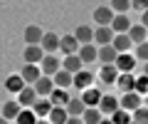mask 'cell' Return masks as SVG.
<instances>
[{
	"label": "cell",
	"instance_id": "cell-42",
	"mask_svg": "<svg viewBox=\"0 0 148 124\" xmlns=\"http://www.w3.org/2000/svg\"><path fill=\"white\" fill-rule=\"evenodd\" d=\"M143 75L148 77V62H143Z\"/></svg>",
	"mask_w": 148,
	"mask_h": 124
},
{
	"label": "cell",
	"instance_id": "cell-47",
	"mask_svg": "<svg viewBox=\"0 0 148 124\" xmlns=\"http://www.w3.org/2000/svg\"><path fill=\"white\" fill-rule=\"evenodd\" d=\"M146 42H148V35H146Z\"/></svg>",
	"mask_w": 148,
	"mask_h": 124
},
{
	"label": "cell",
	"instance_id": "cell-7",
	"mask_svg": "<svg viewBox=\"0 0 148 124\" xmlns=\"http://www.w3.org/2000/svg\"><path fill=\"white\" fill-rule=\"evenodd\" d=\"M30 87L35 89L37 97H49V94H52V89H54V82H52V77H45V75H42L35 85H30Z\"/></svg>",
	"mask_w": 148,
	"mask_h": 124
},
{
	"label": "cell",
	"instance_id": "cell-37",
	"mask_svg": "<svg viewBox=\"0 0 148 124\" xmlns=\"http://www.w3.org/2000/svg\"><path fill=\"white\" fill-rule=\"evenodd\" d=\"M133 92H136V94H141V97H146V94H148V77H146V75L136 77V85H133Z\"/></svg>",
	"mask_w": 148,
	"mask_h": 124
},
{
	"label": "cell",
	"instance_id": "cell-48",
	"mask_svg": "<svg viewBox=\"0 0 148 124\" xmlns=\"http://www.w3.org/2000/svg\"><path fill=\"white\" fill-rule=\"evenodd\" d=\"M0 109H3V104H0Z\"/></svg>",
	"mask_w": 148,
	"mask_h": 124
},
{
	"label": "cell",
	"instance_id": "cell-45",
	"mask_svg": "<svg viewBox=\"0 0 148 124\" xmlns=\"http://www.w3.org/2000/svg\"><path fill=\"white\" fill-rule=\"evenodd\" d=\"M0 124H10V122H8V119H5V117H0Z\"/></svg>",
	"mask_w": 148,
	"mask_h": 124
},
{
	"label": "cell",
	"instance_id": "cell-36",
	"mask_svg": "<svg viewBox=\"0 0 148 124\" xmlns=\"http://www.w3.org/2000/svg\"><path fill=\"white\" fill-rule=\"evenodd\" d=\"M133 57H136V62H148V42H141L133 47Z\"/></svg>",
	"mask_w": 148,
	"mask_h": 124
},
{
	"label": "cell",
	"instance_id": "cell-27",
	"mask_svg": "<svg viewBox=\"0 0 148 124\" xmlns=\"http://www.w3.org/2000/svg\"><path fill=\"white\" fill-rule=\"evenodd\" d=\"M20 109H22V107L15 102V99H12V102H5V104H3V109H0V117H5L8 122H12V119L20 114Z\"/></svg>",
	"mask_w": 148,
	"mask_h": 124
},
{
	"label": "cell",
	"instance_id": "cell-1",
	"mask_svg": "<svg viewBox=\"0 0 148 124\" xmlns=\"http://www.w3.org/2000/svg\"><path fill=\"white\" fill-rule=\"evenodd\" d=\"M96 109L101 112V117H111V114L119 109V97H114V94H101Z\"/></svg>",
	"mask_w": 148,
	"mask_h": 124
},
{
	"label": "cell",
	"instance_id": "cell-9",
	"mask_svg": "<svg viewBox=\"0 0 148 124\" xmlns=\"http://www.w3.org/2000/svg\"><path fill=\"white\" fill-rule=\"evenodd\" d=\"M119 57V52L111 45H101V47H96V60H99L101 65H114Z\"/></svg>",
	"mask_w": 148,
	"mask_h": 124
},
{
	"label": "cell",
	"instance_id": "cell-25",
	"mask_svg": "<svg viewBox=\"0 0 148 124\" xmlns=\"http://www.w3.org/2000/svg\"><path fill=\"white\" fill-rule=\"evenodd\" d=\"M77 57L82 60V65H91L96 60V45H82L79 52H77Z\"/></svg>",
	"mask_w": 148,
	"mask_h": 124
},
{
	"label": "cell",
	"instance_id": "cell-21",
	"mask_svg": "<svg viewBox=\"0 0 148 124\" xmlns=\"http://www.w3.org/2000/svg\"><path fill=\"white\" fill-rule=\"evenodd\" d=\"M116 77H119V70H116L114 65H101L99 80L104 82V85H116Z\"/></svg>",
	"mask_w": 148,
	"mask_h": 124
},
{
	"label": "cell",
	"instance_id": "cell-43",
	"mask_svg": "<svg viewBox=\"0 0 148 124\" xmlns=\"http://www.w3.org/2000/svg\"><path fill=\"white\" fill-rule=\"evenodd\" d=\"M35 124H49V119H37Z\"/></svg>",
	"mask_w": 148,
	"mask_h": 124
},
{
	"label": "cell",
	"instance_id": "cell-18",
	"mask_svg": "<svg viewBox=\"0 0 148 124\" xmlns=\"http://www.w3.org/2000/svg\"><path fill=\"white\" fill-rule=\"evenodd\" d=\"M131 25H133V22L128 20V15H114V20H111V25H109V27H111L116 35H126Z\"/></svg>",
	"mask_w": 148,
	"mask_h": 124
},
{
	"label": "cell",
	"instance_id": "cell-31",
	"mask_svg": "<svg viewBox=\"0 0 148 124\" xmlns=\"http://www.w3.org/2000/svg\"><path fill=\"white\" fill-rule=\"evenodd\" d=\"M49 124H64L69 119V114H67V109L64 107H52V112H49Z\"/></svg>",
	"mask_w": 148,
	"mask_h": 124
},
{
	"label": "cell",
	"instance_id": "cell-8",
	"mask_svg": "<svg viewBox=\"0 0 148 124\" xmlns=\"http://www.w3.org/2000/svg\"><path fill=\"white\" fill-rule=\"evenodd\" d=\"M136 65H138V62H136V57H133L131 52H123V55H119V57H116V62H114V67L119 70V75H123V72H131Z\"/></svg>",
	"mask_w": 148,
	"mask_h": 124
},
{
	"label": "cell",
	"instance_id": "cell-33",
	"mask_svg": "<svg viewBox=\"0 0 148 124\" xmlns=\"http://www.w3.org/2000/svg\"><path fill=\"white\" fill-rule=\"evenodd\" d=\"M109 119H111V124H131V122H133V119H131V112H126V109H121V107L111 114Z\"/></svg>",
	"mask_w": 148,
	"mask_h": 124
},
{
	"label": "cell",
	"instance_id": "cell-17",
	"mask_svg": "<svg viewBox=\"0 0 148 124\" xmlns=\"http://www.w3.org/2000/svg\"><path fill=\"white\" fill-rule=\"evenodd\" d=\"M111 47L116 50L119 55H123V52H131V50H133V42H131V37H128V35H114Z\"/></svg>",
	"mask_w": 148,
	"mask_h": 124
},
{
	"label": "cell",
	"instance_id": "cell-23",
	"mask_svg": "<svg viewBox=\"0 0 148 124\" xmlns=\"http://www.w3.org/2000/svg\"><path fill=\"white\" fill-rule=\"evenodd\" d=\"M128 37H131V42H133V47H136V45H141V42H146V35H148V30L143 25H131L128 27Z\"/></svg>",
	"mask_w": 148,
	"mask_h": 124
},
{
	"label": "cell",
	"instance_id": "cell-46",
	"mask_svg": "<svg viewBox=\"0 0 148 124\" xmlns=\"http://www.w3.org/2000/svg\"><path fill=\"white\" fill-rule=\"evenodd\" d=\"M143 104H146V107H148V94H146V97H143Z\"/></svg>",
	"mask_w": 148,
	"mask_h": 124
},
{
	"label": "cell",
	"instance_id": "cell-38",
	"mask_svg": "<svg viewBox=\"0 0 148 124\" xmlns=\"http://www.w3.org/2000/svg\"><path fill=\"white\" fill-rule=\"evenodd\" d=\"M131 119L136 124H148V107L143 104V107H138L136 112H131Z\"/></svg>",
	"mask_w": 148,
	"mask_h": 124
},
{
	"label": "cell",
	"instance_id": "cell-13",
	"mask_svg": "<svg viewBox=\"0 0 148 124\" xmlns=\"http://www.w3.org/2000/svg\"><path fill=\"white\" fill-rule=\"evenodd\" d=\"M114 15H116V12L111 10L109 5H99V8L94 10V22H96L99 27H101V25H111V20H114Z\"/></svg>",
	"mask_w": 148,
	"mask_h": 124
},
{
	"label": "cell",
	"instance_id": "cell-24",
	"mask_svg": "<svg viewBox=\"0 0 148 124\" xmlns=\"http://www.w3.org/2000/svg\"><path fill=\"white\" fill-rule=\"evenodd\" d=\"M79 99L84 102V107H96V104H99V99H101V92L96 89V87H89V89L82 92Z\"/></svg>",
	"mask_w": 148,
	"mask_h": 124
},
{
	"label": "cell",
	"instance_id": "cell-3",
	"mask_svg": "<svg viewBox=\"0 0 148 124\" xmlns=\"http://www.w3.org/2000/svg\"><path fill=\"white\" fill-rule=\"evenodd\" d=\"M40 70H42V75H45V77H54L59 70H62V62H59L54 55H45L42 62H40Z\"/></svg>",
	"mask_w": 148,
	"mask_h": 124
},
{
	"label": "cell",
	"instance_id": "cell-41",
	"mask_svg": "<svg viewBox=\"0 0 148 124\" xmlns=\"http://www.w3.org/2000/svg\"><path fill=\"white\" fill-rule=\"evenodd\" d=\"M64 124H84V122H82V117H69Z\"/></svg>",
	"mask_w": 148,
	"mask_h": 124
},
{
	"label": "cell",
	"instance_id": "cell-22",
	"mask_svg": "<svg viewBox=\"0 0 148 124\" xmlns=\"http://www.w3.org/2000/svg\"><path fill=\"white\" fill-rule=\"evenodd\" d=\"M62 70L69 72V75H77L79 70H84V65H82V60L77 57V55H67L64 62H62Z\"/></svg>",
	"mask_w": 148,
	"mask_h": 124
},
{
	"label": "cell",
	"instance_id": "cell-19",
	"mask_svg": "<svg viewBox=\"0 0 148 124\" xmlns=\"http://www.w3.org/2000/svg\"><path fill=\"white\" fill-rule=\"evenodd\" d=\"M74 37H77L79 45H94V30L89 25H79L74 30Z\"/></svg>",
	"mask_w": 148,
	"mask_h": 124
},
{
	"label": "cell",
	"instance_id": "cell-16",
	"mask_svg": "<svg viewBox=\"0 0 148 124\" xmlns=\"http://www.w3.org/2000/svg\"><path fill=\"white\" fill-rule=\"evenodd\" d=\"M42 35H45V30L40 25H27L25 27V45H40Z\"/></svg>",
	"mask_w": 148,
	"mask_h": 124
},
{
	"label": "cell",
	"instance_id": "cell-2",
	"mask_svg": "<svg viewBox=\"0 0 148 124\" xmlns=\"http://www.w3.org/2000/svg\"><path fill=\"white\" fill-rule=\"evenodd\" d=\"M119 107L126 109V112H136L138 107H143V97L136 94V92H126V94H121V99H119Z\"/></svg>",
	"mask_w": 148,
	"mask_h": 124
},
{
	"label": "cell",
	"instance_id": "cell-49",
	"mask_svg": "<svg viewBox=\"0 0 148 124\" xmlns=\"http://www.w3.org/2000/svg\"><path fill=\"white\" fill-rule=\"evenodd\" d=\"M131 124H136V122H131Z\"/></svg>",
	"mask_w": 148,
	"mask_h": 124
},
{
	"label": "cell",
	"instance_id": "cell-10",
	"mask_svg": "<svg viewBox=\"0 0 148 124\" xmlns=\"http://www.w3.org/2000/svg\"><path fill=\"white\" fill-rule=\"evenodd\" d=\"M32 112H35V117L37 119H47L49 117V112H52V102H49L47 97H37V102L32 104Z\"/></svg>",
	"mask_w": 148,
	"mask_h": 124
},
{
	"label": "cell",
	"instance_id": "cell-40",
	"mask_svg": "<svg viewBox=\"0 0 148 124\" xmlns=\"http://www.w3.org/2000/svg\"><path fill=\"white\" fill-rule=\"evenodd\" d=\"M141 25L148 30V10H143V12H141Z\"/></svg>",
	"mask_w": 148,
	"mask_h": 124
},
{
	"label": "cell",
	"instance_id": "cell-39",
	"mask_svg": "<svg viewBox=\"0 0 148 124\" xmlns=\"http://www.w3.org/2000/svg\"><path fill=\"white\" fill-rule=\"evenodd\" d=\"M131 8H136V10H148V0H131Z\"/></svg>",
	"mask_w": 148,
	"mask_h": 124
},
{
	"label": "cell",
	"instance_id": "cell-15",
	"mask_svg": "<svg viewBox=\"0 0 148 124\" xmlns=\"http://www.w3.org/2000/svg\"><path fill=\"white\" fill-rule=\"evenodd\" d=\"M79 47H82V45L77 42L74 35H64V37H59V50L64 52V57H67V55H77Z\"/></svg>",
	"mask_w": 148,
	"mask_h": 124
},
{
	"label": "cell",
	"instance_id": "cell-11",
	"mask_svg": "<svg viewBox=\"0 0 148 124\" xmlns=\"http://www.w3.org/2000/svg\"><path fill=\"white\" fill-rule=\"evenodd\" d=\"M20 77H22L25 85H35V82L42 77V70H40V65H25L20 70Z\"/></svg>",
	"mask_w": 148,
	"mask_h": 124
},
{
	"label": "cell",
	"instance_id": "cell-20",
	"mask_svg": "<svg viewBox=\"0 0 148 124\" xmlns=\"http://www.w3.org/2000/svg\"><path fill=\"white\" fill-rule=\"evenodd\" d=\"M47 99L52 102V107H67V102H69L72 97H69V92H67V89H59V87H54L52 94H49Z\"/></svg>",
	"mask_w": 148,
	"mask_h": 124
},
{
	"label": "cell",
	"instance_id": "cell-32",
	"mask_svg": "<svg viewBox=\"0 0 148 124\" xmlns=\"http://www.w3.org/2000/svg\"><path fill=\"white\" fill-rule=\"evenodd\" d=\"M22 87H25V82H22V77H20V75H10V77L5 80V89H8V92H12V94H17Z\"/></svg>",
	"mask_w": 148,
	"mask_h": 124
},
{
	"label": "cell",
	"instance_id": "cell-12",
	"mask_svg": "<svg viewBox=\"0 0 148 124\" xmlns=\"http://www.w3.org/2000/svg\"><path fill=\"white\" fill-rule=\"evenodd\" d=\"M114 35H116V33H114V30H111L109 25L96 27V30H94V45H99V47H101V45H111Z\"/></svg>",
	"mask_w": 148,
	"mask_h": 124
},
{
	"label": "cell",
	"instance_id": "cell-30",
	"mask_svg": "<svg viewBox=\"0 0 148 124\" xmlns=\"http://www.w3.org/2000/svg\"><path fill=\"white\" fill-rule=\"evenodd\" d=\"M101 119H104V117H101V112L96 107H86L84 114H82V122H84V124H99Z\"/></svg>",
	"mask_w": 148,
	"mask_h": 124
},
{
	"label": "cell",
	"instance_id": "cell-6",
	"mask_svg": "<svg viewBox=\"0 0 148 124\" xmlns=\"http://www.w3.org/2000/svg\"><path fill=\"white\" fill-rule=\"evenodd\" d=\"M15 102L20 104L22 109H30L32 104L37 102V94H35V89H32L30 85H25V87H22L20 92H17V99H15Z\"/></svg>",
	"mask_w": 148,
	"mask_h": 124
},
{
	"label": "cell",
	"instance_id": "cell-26",
	"mask_svg": "<svg viewBox=\"0 0 148 124\" xmlns=\"http://www.w3.org/2000/svg\"><path fill=\"white\" fill-rule=\"evenodd\" d=\"M133 85H136V77L131 75V72H123V75L116 77V87L126 94V92H133Z\"/></svg>",
	"mask_w": 148,
	"mask_h": 124
},
{
	"label": "cell",
	"instance_id": "cell-34",
	"mask_svg": "<svg viewBox=\"0 0 148 124\" xmlns=\"http://www.w3.org/2000/svg\"><path fill=\"white\" fill-rule=\"evenodd\" d=\"M109 8L116 12V15H126V12L131 10V0H111Z\"/></svg>",
	"mask_w": 148,
	"mask_h": 124
},
{
	"label": "cell",
	"instance_id": "cell-28",
	"mask_svg": "<svg viewBox=\"0 0 148 124\" xmlns=\"http://www.w3.org/2000/svg\"><path fill=\"white\" fill-rule=\"evenodd\" d=\"M64 109H67V114H69V117H82L86 107H84V102H82L79 97H72V99L67 102V107H64Z\"/></svg>",
	"mask_w": 148,
	"mask_h": 124
},
{
	"label": "cell",
	"instance_id": "cell-5",
	"mask_svg": "<svg viewBox=\"0 0 148 124\" xmlns=\"http://www.w3.org/2000/svg\"><path fill=\"white\" fill-rule=\"evenodd\" d=\"M22 57H25V65H40L42 57H45V50L40 47V45H25Z\"/></svg>",
	"mask_w": 148,
	"mask_h": 124
},
{
	"label": "cell",
	"instance_id": "cell-14",
	"mask_svg": "<svg viewBox=\"0 0 148 124\" xmlns=\"http://www.w3.org/2000/svg\"><path fill=\"white\" fill-rule=\"evenodd\" d=\"M40 47L45 50V55H52L59 50V35L57 33H45L42 35V42H40Z\"/></svg>",
	"mask_w": 148,
	"mask_h": 124
},
{
	"label": "cell",
	"instance_id": "cell-4",
	"mask_svg": "<svg viewBox=\"0 0 148 124\" xmlns=\"http://www.w3.org/2000/svg\"><path fill=\"white\" fill-rule=\"evenodd\" d=\"M72 87H77V89H89V87H94V75L86 70H79L77 75H72Z\"/></svg>",
	"mask_w": 148,
	"mask_h": 124
},
{
	"label": "cell",
	"instance_id": "cell-44",
	"mask_svg": "<svg viewBox=\"0 0 148 124\" xmlns=\"http://www.w3.org/2000/svg\"><path fill=\"white\" fill-rule=\"evenodd\" d=\"M99 124H111V119H109V117H104V119H101Z\"/></svg>",
	"mask_w": 148,
	"mask_h": 124
},
{
	"label": "cell",
	"instance_id": "cell-29",
	"mask_svg": "<svg viewBox=\"0 0 148 124\" xmlns=\"http://www.w3.org/2000/svg\"><path fill=\"white\" fill-rule=\"evenodd\" d=\"M52 82H54V87H59V89H69V87H72V75L64 72V70H59L57 75L52 77Z\"/></svg>",
	"mask_w": 148,
	"mask_h": 124
},
{
	"label": "cell",
	"instance_id": "cell-35",
	"mask_svg": "<svg viewBox=\"0 0 148 124\" xmlns=\"http://www.w3.org/2000/svg\"><path fill=\"white\" fill-rule=\"evenodd\" d=\"M15 122H17V124H35L37 117H35L32 109H20V114L15 117Z\"/></svg>",
	"mask_w": 148,
	"mask_h": 124
}]
</instances>
